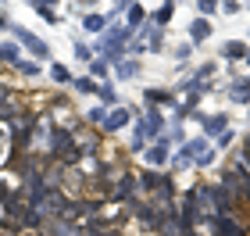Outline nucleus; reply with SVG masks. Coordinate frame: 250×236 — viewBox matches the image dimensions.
Wrapping results in <instances>:
<instances>
[{"instance_id":"f257e3e1","label":"nucleus","mask_w":250,"mask_h":236,"mask_svg":"<svg viewBox=\"0 0 250 236\" xmlns=\"http://www.w3.org/2000/svg\"><path fill=\"white\" fill-rule=\"evenodd\" d=\"M211 222V229H214V236H243V229L236 226L232 218H208Z\"/></svg>"},{"instance_id":"f03ea898","label":"nucleus","mask_w":250,"mask_h":236,"mask_svg":"<svg viewBox=\"0 0 250 236\" xmlns=\"http://www.w3.org/2000/svg\"><path fill=\"white\" fill-rule=\"evenodd\" d=\"M125 126H129V111H115V115H107V122H104L107 132H118V129H125Z\"/></svg>"},{"instance_id":"7ed1b4c3","label":"nucleus","mask_w":250,"mask_h":236,"mask_svg":"<svg viewBox=\"0 0 250 236\" xmlns=\"http://www.w3.org/2000/svg\"><path fill=\"white\" fill-rule=\"evenodd\" d=\"M15 32H18L21 40H25V47H29V50H36L40 58H47V43H40V40L32 36V32H25V29H15Z\"/></svg>"},{"instance_id":"20e7f679","label":"nucleus","mask_w":250,"mask_h":236,"mask_svg":"<svg viewBox=\"0 0 250 236\" xmlns=\"http://www.w3.org/2000/svg\"><path fill=\"white\" fill-rule=\"evenodd\" d=\"M161 129H165V118L157 115V111H150V115H146V122H143V132H150V136H157Z\"/></svg>"},{"instance_id":"39448f33","label":"nucleus","mask_w":250,"mask_h":236,"mask_svg":"<svg viewBox=\"0 0 250 236\" xmlns=\"http://www.w3.org/2000/svg\"><path fill=\"white\" fill-rule=\"evenodd\" d=\"M189 36L197 40V43H200V40H208V36H211V25H208V21H204V18H197V21H193V25H189Z\"/></svg>"},{"instance_id":"423d86ee","label":"nucleus","mask_w":250,"mask_h":236,"mask_svg":"<svg viewBox=\"0 0 250 236\" xmlns=\"http://www.w3.org/2000/svg\"><path fill=\"white\" fill-rule=\"evenodd\" d=\"M161 183H165V175H154V172H143V175H140V186H143V190H150V193H154V190L161 186Z\"/></svg>"},{"instance_id":"0eeeda50","label":"nucleus","mask_w":250,"mask_h":236,"mask_svg":"<svg viewBox=\"0 0 250 236\" xmlns=\"http://www.w3.org/2000/svg\"><path fill=\"white\" fill-rule=\"evenodd\" d=\"M232 100L236 104H250V83H236L232 86Z\"/></svg>"},{"instance_id":"6e6552de","label":"nucleus","mask_w":250,"mask_h":236,"mask_svg":"<svg viewBox=\"0 0 250 236\" xmlns=\"http://www.w3.org/2000/svg\"><path fill=\"white\" fill-rule=\"evenodd\" d=\"M132 190H136V179H132V175H122L118 186H115V193H118V197H129Z\"/></svg>"},{"instance_id":"1a4fd4ad","label":"nucleus","mask_w":250,"mask_h":236,"mask_svg":"<svg viewBox=\"0 0 250 236\" xmlns=\"http://www.w3.org/2000/svg\"><path fill=\"white\" fill-rule=\"evenodd\" d=\"M143 97H146V104H168V100H172V97L165 93V89H146Z\"/></svg>"},{"instance_id":"9d476101","label":"nucleus","mask_w":250,"mask_h":236,"mask_svg":"<svg viewBox=\"0 0 250 236\" xmlns=\"http://www.w3.org/2000/svg\"><path fill=\"white\" fill-rule=\"evenodd\" d=\"M204 129H208V136H211V132H222V129H225V115L208 118V122H204Z\"/></svg>"},{"instance_id":"9b49d317","label":"nucleus","mask_w":250,"mask_h":236,"mask_svg":"<svg viewBox=\"0 0 250 236\" xmlns=\"http://www.w3.org/2000/svg\"><path fill=\"white\" fill-rule=\"evenodd\" d=\"M136 72H140V64H136V61H122V64H118V75H122V79H132Z\"/></svg>"},{"instance_id":"f8f14e48","label":"nucleus","mask_w":250,"mask_h":236,"mask_svg":"<svg viewBox=\"0 0 250 236\" xmlns=\"http://www.w3.org/2000/svg\"><path fill=\"white\" fill-rule=\"evenodd\" d=\"M165 154H168L165 147H150V150H146V161H150V165H161V161H165Z\"/></svg>"},{"instance_id":"ddd939ff","label":"nucleus","mask_w":250,"mask_h":236,"mask_svg":"<svg viewBox=\"0 0 250 236\" xmlns=\"http://www.w3.org/2000/svg\"><path fill=\"white\" fill-rule=\"evenodd\" d=\"M243 54H247L243 43H229V47H225V58H243Z\"/></svg>"},{"instance_id":"4468645a","label":"nucleus","mask_w":250,"mask_h":236,"mask_svg":"<svg viewBox=\"0 0 250 236\" xmlns=\"http://www.w3.org/2000/svg\"><path fill=\"white\" fill-rule=\"evenodd\" d=\"M0 61H7V64H11V61H18V47H11V43H7V47L0 50Z\"/></svg>"},{"instance_id":"2eb2a0df","label":"nucleus","mask_w":250,"mask_h":236,"mask_svg":"<svg viewBox=\"0 0 250 236\" xmlns=\"http://www.w3.org/2000/svg\"><path fill=\"white\" fill-rule=\"evenodd\" d=\"M36 15H43L47 21H58V15H54V7H50V4H36Z\"/></svg>"},{"instance_id":"dca6fc26","label":"nucleus","mask_w":250,"mask_h":236,"mask_svg":"<svg viewBox=\"0 0 250 236\" xmlns=\"http://www.w3.org/2000/svg\"><path fill=\"white\" fill-rule=\"evenodd\" d=\"M172 11H175L172 4H165V7H157V15H154V18H157V21H168V18H172Z\"/></svg>"},{"instance_id":"f3484780","label":"nucleus","mask_w":250,"mask_h":236,"mask_svg":"<svg viewBox=\"0 0 250 236\" xmlns=\"http://www.w3.org/2000/svg\"><path fill=\"white\" fill-rule=\"evenodd\" d=\"M86 29H93V32L104 29V18H100V15H89V18H86Z\"/></svg>"},{"instance_id":"a211bd4d","label":"nucleus","mask_w":250,"mask_h":236,"mask_svg":"<svg viewBox=\"0 0 250 236\" xmlns=\"http://www.w3.org/2000/svg\"><path fill=\"white\" fill-rule=\"evenodd\" d=\"M140 18H143V7H140V4H132V7H129V21L136 25V21H140Z\"/></svg>"},{"instance_id":"6ab92c4d","label":"nucleus","mask_w":250,"mask_h":236,"mask_svg":"<svg viewBox=\"0 0 250 236\" xmlns=\"http://www.w3.org/2000/svg\"><path fill=\"white\" fill-rule=\"evenodd\" d=\"M54 79H58V83H68V68L64 64H54Z\"/></svg>"},{"instance_id":"aec40b11","label":"nucleus","mask_w":250,"mask_h":236,"mask_svg":"<svg viewBox=\"0 0 250 236\" xmlns=\"http://www.w3.org/2000/svg\"><path fill=\"white\" fill-rule=\"evenodd\" d=\"M18 68H21V72H25V75H36V72H40V64H32V61H21V64H18Z\"/></svg>"},{"instance_id":"412c9836","label":"nucleus","mask_w":250,"mask_h":236,"mask_svg":"<svg viewBox=\"0 0 250 236\" xmlns=\"http://www.w3.org/2000/svg\"><path fill=\"white\" fill-rule=\"evenodd\" d=\"M100 100H104V104H115V89L104 86V89H100Z\"/></svg>"},{"instance_id":"4be33fe9","label":"nucleus","mask_w":250,"mask_h":236,"mask_svg":"<svg viewBox=\"0 0 250 236\" xmlns=\"http://www.w3.org/2000/svg\"><path fill=\"white\" fill-rule=\"evenodd\" d=\"M89 72H93V75H104V72H107V64H104V61H93V68H89Z\"/></svg>"},{"instance_id":"5701e85b","label":"nucleus","mask_w":250,"mask_h":236,"mask_svg":"<svg viewBox=\"0 0 250 236\" xmlns=\"http://www.w3.org/2000/svg\"><path fill=\"white\" fill-rule=\"evenodd\" d=\"M243 150H247V154H243V157H247V161H250V140H247V147H243Z\"/></svg>"},{"instance_id":"b1692460","label":"nucleus","mask_w":250,"mask_h":236,"mask_svg":"<svg viewBox=\"0 0 250 236\" xmlns=\"http://www.w3.org/2000/svg\"><path fill=\"white\" fill-rule=\"evenodd\" d=\"M0 200H7V190H4V186H0Z\"/></svg>"}]
</instances>
